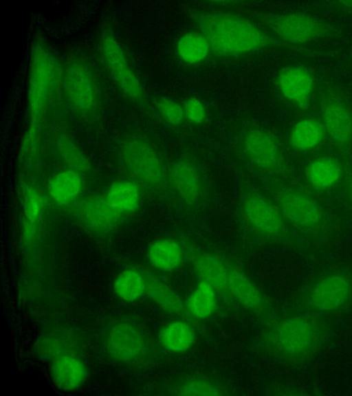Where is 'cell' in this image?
<instances>
[{"label":"cell","instance_id":"7","mask_svg":"<svg viewBox=\"0 0 352 396\" xmlns=\"http://www.w3.org/2000/svg\"><path fill=\"white\" fill-rule=\"evenodd\" d=\"M93 65L85 56L74 53L62 65L61 89L70 112L79 120L97 124L103 112L100 82Z\"/></svg>","mask_w":352,"mask_h":396},{"label":"cell","instance_id":"29","mask_svg":"<svg viewBox=\"0 0 352 396\" xmlns=\"http://www.w3.org/2000/svg\"><path fill=\"white\" fill-rule=\"evenodd\" d=\"M175 50L178 59L190 66L202 64L211 55L207 39L197 30L182 34L176 41Z\"/></svg>","mask_w":352,"mask_h":396},{"label":"cell","instance_id":"13","mask_svg":"<svg viewBox=\"0 0 352 396\" xmlns=\"http://www.w3.org/2000/svg\"><path fill=\"white\" fill-rule=\"evenodd\" d=\"M170 186L173 208L195 214L205 208L211 196L208 173L199 158L184 151L170 164Z\"/></svg>","mask_w":352,"mask_h":396},{"label":"cell","instance_id":"37","mask_svg":"<svg viewBox=\"0 0 352 396\" xmlns=\"http://www.w3.org/2000/svg\"><path fill=\"white\" fill-rule=\"evenodd\" d=\"M329 4L338 10L352 14V1H334Z\"/></svg>","mask_w":352,"mask_h":396},{"label":"cell","instance_id":"30","mask_svg":"<svg viewBox=\"0 0 352 396\" xmlns=\"http://www.w3.org/2000/svg\"><path fill=\"white\" fill-rule=\"evenodd\" d=\"M110 205L125 215L135 212L141 204V188L135 182L119 180L113 182L105 195Z\"/></svg>","mask_w":352,"mask_h":396},{"label":"cell","instance_id":"15","mask_svg":"<svg viewBox=\"0 0 352 396\" xmlns=\"http://www.w3.org/2000/svg\"><path fill=\"white\" fill-rule=\"evenodd\" d=\"M318 95V116L331 146L352 160V101L346 93L331 82H324Z\"/></svg>","mask_w":352,"mask_h":396},{"label":"cell","instance_id":"12","mask_svg":"<svg viewBox=\"0 0 352 396\" xmlns=\"http://www.w3.org/2000/svg\"><path fill=\"white\" fill-rule=\"evenodd\" d=\"M258 23L287 48L303 51V46L340 34L331 23L311 14L299 11L261 12Z\"/></svg>","mask_w":352,"mask_h":396},{"label":"cell","instance_id":"23","mask_svg":"<svg viewBox=\"0 0 352 396\" xmlns=\"http://www.w3.org/2000/svg\"><path fill=\"white\" fill-rule=\"evenodd\" d=\"M199 332L190 322L175 318L159 331L157 340L167 356L179 355L189 351L195 344Z\"/></svg>","mask_w":352,"mask_h":396},{"label":"cell","instance_id":"20","mask_svg":"<svg viewBox=\"0 0 352 396\" xmlns=\"http://www.w3.org/2000/svg\"><path fill=\"white\" fill-rule=\"evenodd\" d=\"M66 208L78 224L97 235L114 231L124 216L110 205L105 195L85 196Z\"/></svg>","mask_w":352,"mask_h":396},{"label":"cell","instance_id":"1","mask_svg":"<svg viewBox=\"0 0 352 396\" xmlns=\"http://www.w3.org/2000/svg\"><path fill=\"white\" fill-rule=\"evenodd\" d=\"M330 333L327 316L294 305L276 310L261 326L254 348L261 354L289 365H299L314 358Z\"/></svg>","mask_w":352,"mask_h":396},{"label":"cell","instance_id":"3","mask_svg":"<svg viewBox=\"0 0 352 396\" xmlns=\"http://www.w3.org/2000/svg\"><path fill=\"white\" fill-rule=\"evenodd\" d=\"M259 182L307 250L322 247L335 236L340 221L333 208L310 191L299 177Z\"/></svg>","mask_w":352,"mask_h":396},{"label":"cell","instance_id":"38","mask_svg":"<svg viewBox=\"0 0 352 396\" xmlns=\"http://www.w3.org/2000/svg\"><path fill=\"white\" fill-rule=\"evenodd\" d=\"M272 394L281 395H308V393H304L301 390H296L291 388L278 387L273 390Z\"/></svg>","mask_w":352,"mask_h":396},{"label":"cell","instance_id":"21","mask_svg":"<svg viewBox=\"0 0 352 396\" xmlns=\"http://www.w3.org/2000/svg\"><path fill=\"white\" fill-rule=\"evenodd\" d=\"M146 280L145 295L157 307L175 318L186 320L192 323L199 336L208 338L206 324L195 320L188 313L186 300L168 283L155 273L144 270Z\"/></svg>","mask_w":352,"mask_h":396},{"label":"cell","instance_id":"5","mask_svg":"<svg viewBox=\"0 0 352 396\" xmlns=\"http://www.w3.org/2000/svg\"><path fill=\"white\" fill-rule=\"evenodd\" d=\"M236 154L259 181L285 182L298 177V166L285 142L267 126L243 123L234 137Z\"/></svg>","mask_w":352,"mask_h":396},{"label":"cell","instance_id":"28","mask_svg":"<svg viewBox=\"0 0 352 396\" xmlns=\"http://www.w3.org/2000/svg\"><path fill=\"white\" fill-rule=\"evenodd\" d=\"M52 138L54 153L67 168L80 174L88 173L92 170L89 159L67 131L59 130Z\"/></svg>","mask_w":352,"mask_h":396},{"label":"cell","instance_id":"10","mask_svg":"<svg viewBox=\"0 0 352 396\" xmlns=\"http://www.w3.org/2000/svg\"><path fill=\"white\" fill-rule=\"evenodd\" d=\"M62 65L50 46L37 39L32 46L28 79L29 123L41 125V120L61 87Z\"/></svg>","mask_w":352,"mask_h":396},{"label":"cell","instance_id":"32","mask_svg":"<svg viewBox=\"0 0 352 396\" xmlns=\"http://www.w3.org/2000/svg\"><path fill=\"white\" fill-rule=\"evenodd\" d=\"M113 290L123 301L131 302L140 299L146 292L144 270L133 267L123 270L113 282Z\"/></svg>","mask_w":352,"mask_h":396},{"label":"cell","instance_id":"17","mask_svg":"<svg viewBox=\"0 0 352 396\" xmlns=\"http://www.w3.org/2000/svg\"><path fill=\"white\" fill-rule=\"evenodd\" d=\"M220 252L232 296L241 309L252 314L260 326L264 324L277 310L272 300L251 278L239 256L221 250Z\"/></svg>","mask_w":352,"mask_h":396},{"label":"cell","instance_id":"18","mask_svg":"<svg viewBox=\"0 0 352 396\" xmlns=\"http://www.w3.org/2000/svg\"><path fill=\"white\" fill-rule=\"evenodd\" d=\"M274 85L280 98L293 109L302 113L310 111L318 85L308 67L302 64L285 66L276 74Z\"/></svg>","mask_w":352,"mask_h":396},{"label":"cell","instance_id":"9","mask_svg":"<svg viewBox=\"0 0 352 396\" xmlns=\"http://www.w3.org/2000/svg\"><path fill=\"white\" fill-rule=\"evenodd\" d=\"M102 343L108 356L122 364L146 368L167 357L157 339L138 324L124 320H113L105 326Z\"/></svg>","mask_w":352,"mask_h":396},{"label":"cell","instance_id":"34","mask_svg":"<svg viewBox=\"0 0 352 396\" xmlns=\"http://www.w3.org/2000/svg\"><path fill=\"white\" fill-rule=\"evenodd\" d=\"M155 109L161 120L172 127H179L186 121L183 104L166 97L158 98L155 102Z\"/></svg>","mask_w":352,"mask_h":396},{"label":"cell","instance_id":"14","mask_svg":"<svg viewBox=\"0 0 352 396\" xmlns=\"http://www.w3.org/2000/svg\"><path fill=\"white\" fill-rule=\"evenodd\" d=\"M186 255V263L197 280H202L216 290L219 300V318L239 314L241 308L232 296L228 284L226 268L220 250L202 248L189 234H176Z\"/></svg>","mask_w":352,"mask_h":396},{"label":"cell","instance_id":"8","mask_svg":"<svg viewBox=\"0 0 352 396\" xmlns=\"http://www.w3.org/2000/svg\"><path fill=\"white\" fill-rule=\"evenodd\" d=\"M294 305L325 316L346 312L352 308V268L320 272L298 289Z\"/></svg>","mask_w":352,"mask_h":396},{"label":"cell","instance_id":"24","mask_svg":"<svg viewBox=\"0 0 352 396\" xmlns=\"http://www.w3.org/2000/svg\"><path fill=\"white\" fill-rule=\"evenodd\" d=\"M146 255L151 266L162 272L173 273L187 264L183 246L177 236L154 241L148 246Z\"/></svg>","mask_w":352,"mask_h":396},{"label":"cell","instance_id":"39","mask_svg":"<svg viewBox=\"0 0 352 396\" xmlns=\"http://www.w3.org/2000/svg\"><path fill=\"white\" fill-rule=\"evenodd\" d=\"M243 2L242 1H211L210 3L211 5H214L215 7H219L220 9H223V8H229V7H235L239 6V5L242 4Z\"/></svg>","mask_w":352,"mask_h":396},{"label":"cell","instance_id":"33","mask_svg":"<svg viewBox=\"0 0 352 396\" xmlns=\"http://www.w3.org/2000/svg\"><path fill=\"white\" fill-rule=\"evenodd\" d=\"M20 194L23 212L22 223L40 226L45 205L43 195L37 188L27 182L21 184Z\"/></svg>","mask_w":352,"mask_h":396},{"label":"cell","instance_id":"36","mask_svg":"<svg viewBox=\"0 0 352 396\" xmlns=\"http://www.w3.org/2000/svg\"><path fill=\"white\" fill-rule=\"evenodd\" d=\"M342 206L352 215V165L347 177Z\"/></svg>","mask_w":352,"mask_h":396},{"label":"cell","instance_id":"35","mask_svg":"<svg viewBox=\"0 0 352 396\" xmlns=\"http://www.w3.org/2000/svg\"><path fill=\"white\" fill-rule=\"evenodd\" d=\"M186 121L194 125L206 122L208 114L204 102L196 96L187 98L183 103Z\"/></svg>","mask_w":352,"mask_h":396},{"label":"cell","instance_id":"27","mask_svg":"<svg viewBox=\"0 0 352 396\" xmlns=\"http://www.w3.org/2000/svg\"><path fill=\"white\" fill-rule=\"evenodd\" d=\"M82 188V174L69 168L54 175L47 184V192L51 199L65 208L80 198Z\"/></svg>","mask_w":352,"mask_h":396},{"label":"cell","instance_id":"31","mask_svg":"<svg viewBox=\"0 0 352 396\" xmlns=\"http://www.w3.org/2000/svg\"><path fill=\"white\" fill-rule=\"evenodd\" d=\"M70 330L57 329L49 332L40 338L37 351L44 358L54 359L67 354H73L77 349L78 338Z\"/></svg>","mask_w":352,"mask_h":396},{"label":"cell","instance_id":"22","mask_svg":"<svg viewBox=\"0 0 352 396\" xmlns=\"http://www.w3.org/2000/svg\"><path fill=\"white\" fill-rule=\"evenodd\" d=\"M164 391L169 395L226 396L232 395V389L219 378L202 372L182 375L165 385Z\"/></svg>","mask_w":352,"mask_h":396},{"label":"cell","instance_id":"16","mask_svg":"<svg viewBox=\"0 0 352 396\" xmlns=\"http://www.w3.org/2000/svg\"><path fill=\"white\" fill-rule=\"evenodd\" d=\"M98 47L102 62L120 91L134 104L148 109L144 87L113 30L105 28L102 32Z\"/></svg>","mask_w":352,"mask_h":396},{"label":"cell","instance_id":"2","mask_svg":"<svg viewBox=\"0 0 352 396\" xmlns=\"http://www.w3.org/2000/svg\"><path fill=\"white\" fill-rule=\"evenodd\" d=\"M188 16L196 30L207 39L211 55L236 59L286 45L258 23L223 9H192Z\"/></svg>","mask_w":352,"mask_h":396},{"label":"cell","instance_id":"11","mask_svg":"<svg viewBox=\"0 0 352 396\" xmlns=\"http://www.w3.org/2000/svg\"><path fill=\"white\" fill-rule=\"evenodd\" d=\"M352 160L332 147L298 166L300 180L315 195L333 209L342 206Z\"/></svg>","mask_w":352,"mask_h":396},{"label":"cell","instance_id":"4","mask_svg":"<svg viewBox=\"0 0 352 396\" xmlns=\"http://www.w3.org/2000/svg\"><path fill=\"white\" fill-rule=\"evenodd\" d=\"M236 216L243 250L273 245L307 250L275 201L245 178L239 182Z\"/></svg>","mask_w":352,"mask_h":396},{"label":"cell","instance_id":"6","mask_svg":"<svg viewBox=\"0 0 352 396\" xmlns=\"http://www.w3.org/2000/svg\"><path fill=\"white\" fill-rule=\"evenodd\" d=\"M123 168L149 194L173 208L170 164L146 135L133 131L124 135L117 147Z\"/></svg>","mask_w":352,"mask_h":396},{"label":"cell","instance_id":"25","mask_svg":"<svg viewBox=\"0 0 352 396\" xmlns=\"http://www.w3.org/2000/svg\"><path fill=\"white\" fill-rule=\"evenodd\" d=\"M86 368L76 355L67 354L52 360L50 375L60 389L72 391L78 388L86 377Z\"/></svg>","mask_w":352,"mask_h":396},{"label":"cell","instance_id":"19","mask_svg":"<svg viewBox=\"0 0 352 396\" xmlns=\"http://www.w3.org/2000/svg\"><path fill=\"white\" fill-rule=\"evenodd\" d=\"M284 142L297 166L331 147L318 115H305L296 120Z\"/></svg>","mask_w":352,"mask_h":396},{"label":"cell","instance_id":"26","mask_svg":"<svg viewBox=\"0 0 352 396\" xmlns=\"http://www.w3.org/2000/svg\"><path fill=\"white\" fill-rule=\"evenodd\" d=\"M185 300L188 313L195 320L206 324V320L214 316L219 318L218 294L214 287L207 282L198 280Z\"/></svg>","mask_w":352,"mask_h":396}]
</instances>
